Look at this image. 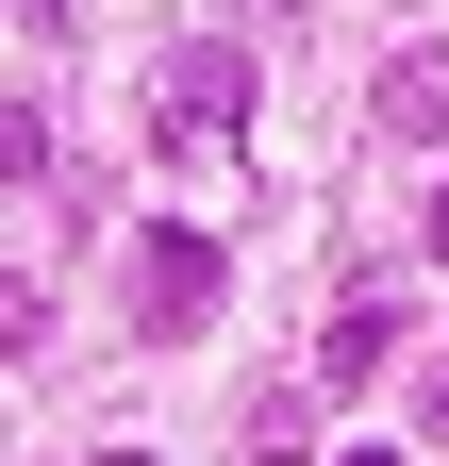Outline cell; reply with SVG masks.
<instances>
[{
  "label": "cell",
  "instance_id": "cell-1",
  "mask_svg": "<svg viewBox=\"0 0 449 466\" xmlns=\"http://www.w3.org/2000/svg\"><path fill=\"white\" fill-rule=\"evenodd\" d=\"M234 134H250V50H234V34H184V50L150 67V150H166V167H216Z\"/></svg>",
  "mask_w": 449,
  "mask_h": 466
},
{
  "label": "cell",
  "instance_id": "cell-2",
  "mask_svg": "<svg viewBox=\"0 0 449 466\" xmlns=\"http://www.w3.org/2000/svg\"><path fill=\"white\" fill-rule=\"evenodd\" d=\"M216 283H234V267H216L200 217H150V233H134V333H150V350L216 333Z\"/></svg>",
  "mask_w": 449,
  "mask_h": 466
},
{
  "label": "cell",
  "instance_id": "cell-3",
  "mask_svg": "<svg viewBox=\"0 0 449 466\" xmlns=\"http://www.w3.org/2000/svg\"><path fill=\"white\" fill-rule=\"evenodd\" d=\"M366 116L400 150H449V34H416V50H383V84H366Z\"/></svg>",
  "mask_w": 449,
  "mask_h": 466
},
{
  "label": "cell",
  "instance_id": "cell-4",
  "mask_svg": "<svg viewBox=\"0 0 449 466\" xmlns=\"http://www.w3.org/2000/svg\"><path fill=\"white\" fill-rule=\"evenodd\" d=\"M316 350H333V383H383V367H400V300H383V283H350Z\"/></svg>",
  "mask_w": 449,
  "mask_h": 466
},
{
  "label": "cell",
  "instance_id": "cell-5",
  "mask_svg": "<svg viewBox=\"0 0 449 466\" xmlns=\"http://www.w3.org/2000/svg\"><path fill=\"white\" fill-rule=\"evenodd\" d=\"M416 433H433V450H449V367H433V383H416Z\"/></svg>",
  "mask_w": 449,
  "mask_h": 466
},
{
  "label": "cell",
  "instance_id": "cell-6",
  "mask_svg": "<svg viewBox=\"0 0 449 466\" xmlns=\"http://www.w3.org/2000/svg\"><path fill=\"white\" fill-rule=\"evenodd\" d=\"M416 233H433V267H449V184H433V217H416Z\"/></svg>",
  "mask_w": 449,
  "mask_h": 466
},
{
  "label": "cell",
  "instance_id": "cell-7",
  "mask_svg": "<svg viewBox=\"0 0 449 466\" xmlns=\"http://www.w3.org/2000/svg\"><path fill=\"white\" fill-rule=\"evenodd\" d=\"M17 17H34V34H67V0H17Z\"/></svg>",
  "mask_w": 449,
  "mask_h": 466
},
{
  "label": "cell",
  "instance_id": "cell-8",
  "mask_svg": "<svg viewBox=\"0 0 449 466\" xmlns=\"http://www.w3.org/2000/svg\"><path fill=\"white\" fill-rule=\"evenodd\" d=\"M350 466H400V450H350Z\"/></svg>",
  "mask_w": 449,
  "mask_h": 466
},
{
  "label": "cell",
  "instance_id": "cell-9",
  "mask_svg": "<svg viewBox=\"0 0 449 466\" xmlns=\"http://www.w3.org/2000/svg\"><path fill=\"white\" fill-rule=\"evenodd\" d=\"M100 466H150V450H100Z\"/></svg>",
  "mask_w": 449,
  "mask_h": 466
},
{
  "label": "cell",
  "instance_id": "cell-10",
  "mask_svg": "<svg viewBox=\"0 0 449 466\" xmlns=\"http://www.w3.org/2000/svg\"><path fill=\"white\" fill-rule=\"evenodd\" d=\"M250 466H300V450H250Z\"/></svg>",
  "mask_w": 449,
  "mask_h": 466
}]
</instances>
